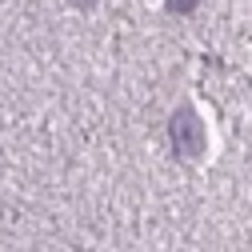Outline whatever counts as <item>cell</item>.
<instances>
[{
  "label": "cell",
  "mask_w": 252,
  "mask_h": 252,
  "mask_svg": "<svg viewBox=\"0 0 252 252\" xmlns=\"http://www.w3.org/2000/svg\"><path fill=\"white\" fill-rule=\"evenodd\" d=\"M168 136H172V148L180 156H200V148H204V124H200V116L192 108H180L168 120Z\"/></svg>",
  "instance_id": "cell-1"
},
{
  "label": "cell",
  "mask_w": 252,
  "mask_h": 252,
  "mask_svg": "<svg viewBox=\"0 0 252 252\" xmlns=\"http://www.w3.org/2000/svg\"><path fill=\"white\" fill-rule=\"evenodd\" d=\"M196 4H200V0H168V8H172V12H192Z\"/></svg>",
  "instance_id": "cell-2"
},
{
  "label": "cell",
  "mask_w": 252,
  "mask_h": 252,
  "mask_svg": "<svg viewBox=\"0 0 252 252\" xmlns=\"http://www.w3.org/2000/svg\"><path fill=\"white\" fill-rule=\"evenodd\" d=\"M72 4H92V0H72Z\"/></svg>",
  "instance_id": "cell-3"
}]
</instances>
